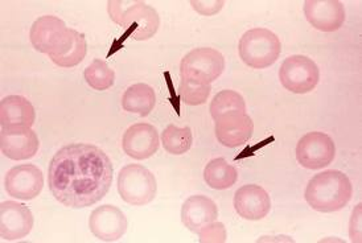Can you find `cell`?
Segmentation results:
<instances>
[{
  "mask_svg": "<svg viewBox=\"0 0 362 243\" xmlns=\"http://www.w3.org/2000/svg\"><path fill=\"white\" fill-rule=\"evenodd\" d=\"M111 182L110 158L93 144H68L49 162L48 186L66 208L82 209L101 201L110 191Z\"/></svg>",
  "mask_w": 362,
  "mask_h": 243,
  "instance_id": "1",
  "label": "cell"
},
{
  "mask_svg": "<svg viewBox=\"0 0 362 243\" xmlns=\"http://www.w3.org/2000/svg\"><path fill=\"white\" fill-rule=\"evenodd\" d=\"M353 185L344 172L331 170L315 174L304 192V198L313 211L339 212L351 203Z\"/></svg>",
  "mask_w": 362,
  "mask_h": 243,
  "instance_id": "2",
  "label": "cell"
},
{
  "mask_svg": "<svg viewBox=\"0 0 362 243\" xmlns=\"http://www.w3.org/2000/svg\"><path fill=\"white\" fill-rule=\"evenodd\" d=\"M107 12L111 20L126 30L124 37L134 40H148L160 27L159 13L144 1L111 0L107 3Z\"/></svg>",
  "mask_w": 362,
  "mask_h": 243,
  "instance_id": "3",
  "label": "cell"
},
{
  "mask_svg": "<svg viewBox=\"0 0 362 243\" xmlns=\"http://www.w3.org/2000/svg\"><path fill=\"white\" fill-rule=\"evenodd\" d=\"M240 57L252 69H266L274 65L281 56L282 44L270 30L252 28L243 33L238 44Z\"/></svg>",
  "mask_w": 362,
  "mask_h": 243,
  "instance_id": "4",
  "label": "cell"
},
{
  "mask_svg": "<svg viewBox=\"0 0 362 243\" xmlns=\"http://www.w3.org/2000/svg\"><path fill=\"white\" fill-rule=\"evenodd\" d=\"M118 193L124 203L144 206L151 203L158 193L153 173L141 164H129L118 174Z\"/></svg>",
  "mask_w": 362,
  "mask_h": 243,
  "instance_id": "5",
  "label": "cell"
},
{
  "mask_svg": "<svg viewBox=\"0 0 362 243\" xmlns=\"http://www.w3.org/2000/svg\"><path fill=\"white\" fill-rule=\"evenodd\" d=\"M225 71V57L214 48H196L188 52L180 62L181 80L211 85Z\"/></svg>",
  "mask_w": 362,
  "mask_h": 243,
  "instance_id": "6",
  "label": "cell"
},
{
  "mask_svg": "<svg viewBox=\"0 0 362 243\" xmlns=\"http://www.w3.org/2000/svg\"><path fill=\"white\" fill-rule=\"evenodd\" d=\"M283 88L293 94H307L320 81V69L315 61L303 54H292L279 69Z\"/></svg>",
  "mask_w": 362,
  "mask_h": 243,
  "instance_id": "7",
  "label": "cell"
},
{
  "mask_svg": "<svg viewBox=\"0 0 362 243\" xmlns=\"http://www.w3.org/2000/svg\"><path fill=\"white\" fill-rule=\"evenodd\" d=\"M336 146L332 138L324 132L305 134L296 146V160L307 170H322L334 159Z\"/></svg>",
  "mask_w": 362,
  "mask_h": 243,
  "instance_id": "8",
  "label": "cell"
},
{
  "mask_svg": "<svg viewBox=\"0 0 362 243\" xmlns=\"http://www.w3.org/2000/svg\"><path fill=\"white\" fill-rule=\"evenodd\" d=\"M40 147L36 132L27 126H7L0 132V150L11 160L21 162L33 158Z\"/></svg>",
  "mask_w": 362,
  "mask_h": 243,
  "instance_id": "9",
  "label": "cell"
},
{
  "mask_svg": "<svg viewBox=\"0 0 362 243\" xmlns=\"http://www.w3.org/2000/svg\"><path fill=\"white\" fill-rule=\"evenodd\" d=\"M4 188L13 198L30 201L44 188V174L33 164H21L11 168L4 177Z\"/></svg>",
  "mask_w": 362,
  "mask_h": 243,
  "instance_id": "10",
  "label": "cell"
},
{
  "mask_svg": "<svg viewBox=\"0 0 362 243\" xmlns=\"http://www.w3.org/2000/svg\"><path fill=\"white\" fill-rule=\"evenodd\" d=\"M68 33L69 28L66 27L65 21L53 15H45L32 24L30 44L36 51L51 56L60 48Z\"/></svg>",
  "mask_w": 362,
  "mask_h": 243,
  "instance_id": "11",
  "label": "cell"
},
{
  "mask_svg": "<svg viewBox=\"0 0 362 243\" xmlns=\"http://www.w3.org/2000/svg\"><path fill=\"white\" fill-rule=\"evenodd\" d=\"M33 214L30 208L15 201H3L0 205V237L13 242L25 238L33 229Z\"/></svg>",
  "mask_w": 362,
  "mask_h": 243,
  "instance_id": "12",
  "label": "cell"
},
{
  "mask_svg": "<svg viewBox=\"0 0 362 243\" xmlns=\"http://www.w3.org/2000/svg\"><path fill=\"white\" fill-rule=\"evenodd\" d=\"M160 146L158 130L150 123L130 126L122 139L123 151L135 160H146L153 156Z\"/></svg>",
  "mask_w": 362,
  "mask_h": 243,
  "instance_id": "13",
  "label": "cell"
},
{
  "mask_svg": "<svg viewBox=\"0 0 362 243\" xmlns=\"http://www.w3.org/2000/svg\"><path fill=\"white\" fill-rule=\"evenodd\" d=\"M127 218L119 208L102 205L94 209L89 218L91 233L103 242L119 241L127 230Z\"/></svg>",
  "mask_w": 362,
  "mask_h": 243,
  "instance_id": "14",
  "label": "cell"
},
{
  "mask_svg": "<svg viewBox=\"0 0 362 243\" xmlns=\"http://www.w3.org/2000/svg\"><path fill=\"white\" fill-rule=\"evenodd\" d=\"M304 15L315 30L322 32L339 30L345 21V8L339 0H305Z\"/></svg>",
  "mask_w": 362,
  "mask_h": 243,
  "instance_id": "15",
  "label": "cell"
},
{
  "mask_svg": "<svg viewBox=\"0 0 362 243\" xmlns=\"http://www.w3.org/2000/svg\"><path fill=\"white\" fill-rule=\"evenodd\" d=\"M234 209L247 221H261L272 209V200L266 189L259 185L247 184L234 194Z\"/></svg>",
  "mask_w": 362,
  "mask_h": 243,
  "instance_id": "16",
  "label": "cell"
},
{
  "mask_svg": "<svg viewBox=\"0 0 362 243\" xmlns=\"http://www.w3.org/2000/svg\"><path fill=\"white\" fill-rule=\"evenodd\" d=\"M216 122V136L228 148L240 147L247 142L254 132V122L245 114H228Z\"/></svg>",
  "mask_w": 362,
  "mask_h": 243,
  "instance_id": "17",
  "label": "cell"
},
{
  "mask_svg": "<svg viewBox=\"0 0 362 243\" xmlns=\"http://www.w3.org/2000/svg\"><path fill=\"white\" fill-rule=\"evenodd\" d=\"M217 205L206 196H191L181 206V223L192 233H200L202 229L206 225L217 221Z\"/></svg>",
  "mask_w": 362,
  "mask_h": 243,
  "instance_id": "18",
  "label": "cell"
},
{
  "mask_svg": "<svg viewBox=\"0 0 362 243\" xmlns=\"http://www.w3.org/2000/svg\"><path fill=\"white\" fill-rule=\"evenodd\" d=\"M36 119L33 105L21 95H8L0 103V122L3 127L7 126H27L32 127Z\"/></svg>",
  "mask_w": 362,
  "mask_h": 243,
  "instance_id": "19",
  "label": "cell"
},
{
  "mask_svg": "<svg viewBox=\"0 0 362 243\" xmlns=\"http://www.w3.org/2000/svg\"><path fill=\"white\" fill-rule=\"evenodd\" d=\"M88 44L83 33L69 28V33L60 48L49 56L52 62L60 68H74L86 57Z\"/></svg>",
  "mask_w": 362,
  "mask_h": 243,
  "instance_id": "20",
  "label": "cell"
},
{
  "mask_svg": "<svg viewBox=\"0 0 362 243\" xmlns=\"http://www.w3.org/2000/svg\"><path fill=\"white\" fill-rule=\"evenodd\" d=\"M156 103L155 91L147 83H134L122 97L123 110L141 117H147L151 114Z\"/></svg>",
  "mask_w": 362,
  "mask_h": 243,
  "instance_id": "21",
  "label": "cell"
},
{
  "mask_svg": "<svg viewBox=\"0 0 362 243\" xmlns=\"http://www.w3.org/2000/svg\"><path fill=\"white\" fill-rule=\"evenodd\" d=\"M204 180L211 189H229L238 180V171L223 158H216L206 164L204 170Z\"/></svg>",
  "mask_w": 362,
  "mask_h": 243,
  "instance_id": "22",
  "label": "cell"
},
{
  "mask_svg": "<svg viewBox=\"0 0 362 243\" xmlns=\"http://www.w3.org/2000/svg\"><path fill=\"white\" fill-rule=\"evenodd\" d=\"M211 118L217 121L228 114H245L246 102L240 93L234 90H222L213 97L211 102Z\"/></svg>",
  "mask_w": 362,
  "mask_h": 243,
  "instance_id": "23",
  "label": "cell"
},
{
  "mask_svg": "<svg viewBox=\"0 0 362 243\" xmlns=\"http://www.w3.org/2000/svg\"><path fill=\"white\" fill-rule=\"evenodd\" d=\"M161 143L165 151L171 155H184L193 144V135L189 127H177L170 124L161 134Z\"/></svg>",
  "mask_w": 362,
  "mask_h": 243,
  "instance_id": "24",
  "label": "cell"
},
{
  "mask_svg": "<svg viewBox=\"0 0 362 243\" xmlns=\"http://www.w3.org/2000/svg\"><path fill=\"white\" fill-rule=\"evenodd\" d=\"M83 78L91 89L105 91L110 89L115 82V71L111 69L107 62L94 60L83 71Z\"/></svg>",
  "mask_w": 362,
  "mask_h": 243,
  "instance_id": "25",
  "label": "cell"
},
{
  "mask_svg": "<svg viewBox=\"0 0 362 243\" xmlns=\"http://www.w3.org/2000/svg\"><path fill=\"white\" fill-rule=\"evenodd\" d=\"M211 85H197L193 82L181 80L180 95L184 103L189 106H199L208 101L211 95Z\"/></svg>",
  "mask_w": 362,
  "mask_h": 243,
  "instance_id": "26",
  "label": "cell"
},
{
  "mask_svg": "<svg viewBox=\"0 0 362 243\" xmlns=\"http://www.w3.org/2000/svg\"><path fill=\"white\" fill-rule=\"evenodd\" d=\"M199 237H200L199 241L202 243L226 242V230L223 223L214 221L202 229Z\"/></svg>",
  "mask_w": 362,
  "mask_h": 243,
  "instance_id": "27",
  "label": "cell"
},
{
  "mask_svg": "<svg viewBox=\"0 0 362 243\" xmlns=\"http://www.w3.org/2000/svg\"><path fill=\"white\" fill-rule=\"evenodd\" d=\"M191 6L204 16H213L218 13L225 6L223 0H192Z\"/></svg>",
  "mask_w": 362,
  "mask_h": 243,
  "instance_id": "28",
  "label": "cell"
}]
</instances>
